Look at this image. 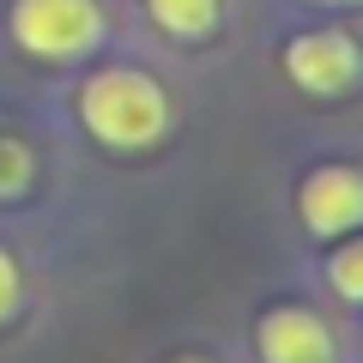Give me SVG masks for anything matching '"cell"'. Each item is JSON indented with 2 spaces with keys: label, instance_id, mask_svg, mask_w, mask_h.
Returning a JSON list of instances; mask_svg holds the SVG:
<instances>
[{
  "label": "cell",
  "instance_id": "cell-1",
  "mask_svg": "<svg viewBox=\"0 0 363 363\" xmlns=\"http://www.w3.org/2000/svg\"><path fill=\"white\" fill-rule=\"evenodd\" d=\"M79 121L104 152H152L169 133V91L140 67H104L79 85Z\"/></svg>",
  "mask_w": 363,
  "mask_h": 363
},
{
  "label": "cell",
  "instance_id": "cell-2",
  "mask_svg": "<svg viewBox=\"0 0 363 363\" xmlns=\"http://www.w3.org/2000/svg\"><path fill=\"white\" fill-rule=\"evenodd\" d=\"M13 43L37 61H79L104 43L97 0H13Z\"/></svg>",
  "mask_w": 363,
  "mask_h": 363
},
{
  "label": "cell",
  "instance_id": "cell-3",
  "mask_svg": "<svg viewBox=\"0 0 363 363\" xmlns=\"http://www.w3.org/2000/svg\"><path fill=\"white\" fill-rule=\"evenodd\" d=\"M285 79L309 97H345L363 79V49L345 30H303L285 43Z\"/></svg>",
  "mask_w": 363,
  "mask_h": 363
},
{
  "label": "cell",
  "instance_id": "cell-4",
  "mask_svg": "<svg viewBox=\"0 0 363 363\" xmlns=\"http://www.w3.org/2000/svg\"><path fill=\"white\" fill-rule=\"evenodd\" d=\"M260 363H339V345H333V327L321 321L315 309L303 303H279V309L260 315Z\"/></svg>",
  "mask_w": 363,
  "mask_h": 363
},
{
  "label": "cell",
  "instance_id": "cell-5",
  "mask_svg": "<svg viewBox=\"0 0 363 363\" xmlns=\"http://www.w3.org/2000/svg\"><path fill=\"white\" fill-rule=\"evenodd\" d=\"M297 212L315 236H345L363 224V176L351 164H321L303 176L297 188Z\"/></svg>",
  "mask_w": 363,
  "mask_h": 363
},
{
  "label": "cell",
  "instance_id": "cell-6",
  "mask_svg": "<svg viewBox=\"0 0 363 363\" xmlns=\"http://www.w3.org/2000/svg\"><path fill=\"white\" fill-rule=\"evenodd\" d=\"M145 13L182 43H206L218 30V0H145Z\"/></svg>",
  "mask_w": 363,
  "mask_h": 363
},
{
  "label": "cell",
  "instance_id": "cell-7",
  "mask_svg": "<svg viewBox=\"0 0 363 363\" xmlns=\"http://www.w3.org/2000/svg\"><path fill=\"white\" fill-rule=\"evenodd\" d=\"M327 279H333V291H339L345 303H363V236H351L345 248H333Z\"/></svg>",
  "mask_w": 363,
  "mask_h": 363
},
{
  "label": "cell",
  "instance_id": "cell-8",
  "mask_svg": "<svg viewBox=\"0 0 363 363\" xmlns=\"http://www.w3.org/2000/svg\"><path fill=\"white\" fill-rule=\"evenodd\" d=\"M30 176H37V164H30V152L18 140H0V200H13L30 188Z\"/></svg>",
  "mask_w": 363,
  "mask_h": 363
},
{
  "label": "cell",
  "instance_id": "cell-9",
  "mask_svg": "<svg viewBox=\"0 0 363 363\" xmlns=\"http://www.w3.org/2000/svg\"><path fill=\"white\" fill-rule=\"evenodd\" d=\"M18 297H25V279H18V260L0 248V321L18 315Z\"/></svg>",
  "mask_w": 363,
  "mask_h": 363
},
{
  "label": "cell",
  "instance_id": "cell-10",
  "mask_svg": "<svg viewBox=\"0 0 363 363\" xmlns=\"http://www.w3.org/2000/svg\"><path fill=\"white\" fill-rule=\"evenodd\" d=\"M315 6H357V0H315Z\"/></svg>",
  "mask_w": 363,
  "mask_h": 363
},
{
  "label": "cell",
  "instance_id": "cell-11",
  "mask_svg": "<svg viewBox=\"0 0 363 363\" xmlns=\"http://www.w3.org/2000/svg\"><path fill=\"white\" fill-rule=\"evenodd\" d=\"M176 363H200V357H176Z\"/></svg>",
  "mask_w": 363,
  "mask_h": 363
}]
</instances>
